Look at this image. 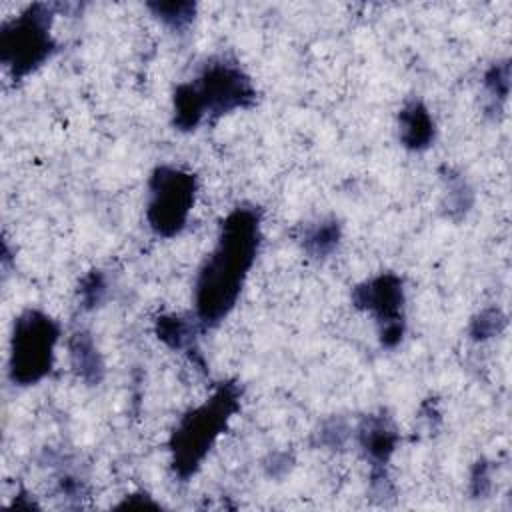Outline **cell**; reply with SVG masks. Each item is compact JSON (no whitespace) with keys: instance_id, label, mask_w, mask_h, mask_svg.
<instances>
[{"instance_id":"8fae6325","label":"cell","mask_w":512,"mask_h":512,"mask_svg":"<svg viewBox=\"0 0 512 512\" xmlns=\"http://www.w3.org/2000/svg\"><path fill=\"white\" fill-rule=\"evenodd\" d=\"M340 238V228L336 222H320L316 224L304 238V248L314 256L328 254Z\"/></svg>"},{"instance_id":"52a82bcc","label":"cell","mask_w":512,"mask_h":512,"mask_svg":"<svg viewBox=\"0 0 512 512\" xmlns=\"http://www.w3.org/2000/svg\"><path fill=\"white\" fill-rule=\"evenodd\" d=\"M354 300L360 308L370 310L380 324L382 344L394 346L404 332L402 280L394 274H382L354 290Z\"/></svg>"},{"instance_id":"7c38bea8","label":"cell","mask_w":512,"mask_h":512,"mask_svg":"<svg viewBox=\"0 0 512 512\" xmlns=\"http://www.w3.org/2000/svg\"><path fill=\"white\" fill-rule=\"evenodd\" d=\"M158 334L172 348H182L190 336V326L180 318H160Z\"/></svg>"},{"instance_id":"4fadbf2b","label":"cell","mask_w":512,"mask_h":512,"mask_svg":"<svg viewBox=\"0 0 512 512\" xmlns=\"http://www.w3.org/2000/svg\"><path fill=\"white\" fill-rule=\"evenodd\" d=\"M158 14V18H162L166 24L174 26V28H182L186 26L190 20H192V12H194V6L192 4H154L152 6Z\"/></svg>"},{"instance_id":"30bf717a","label":"cell","mask_w":512,"mask_h":512,"mask_svg":"<svg viewBox=\"0 0 512 512\" xmlns=\"http://www.w3.org/2000/svg\"><path fill=\"white\" fill-rule=\"evenodd\" d=\"M394 442H396V434L382 422L376 420L372 422L364 432H362V444L368 450V454L372 458H376L378 462H384L390 452L394 450Z\"/></svg>"},{"instance_id":"6da1fadb","label":"cell","mask_w":512,"mask_h":512,"mask_svg":"<svg viewBox=\"0 0 512 512\" xmlns=\"http://www.w3.org/2000/svg\"><path fill=\"white\" fill-rule=\"evenodd\" d=\"M260 244V214L254 208L232 210L220 228L218 242L196 280V316L208 328L234 308Z\"/></svg>"},{"instance_id":"7a4b0ae2","label":"cell","mask_w":512,"mask_h":512,"mask_svg":"<svg viewBox=\"0 0 512 512\" xmlns=\"http://www.w3.org/2000/svg\"><path fill=\"white\" fill-rule=\"evenodd\" d=\"M238 408V388L222 384L210 400L192 408L176 426L170 450L172 468L180 478L192 476Z\"/></svg>"},{"instance_id":"9c48e42d","label":"cell","mask_w":512,"mask_h":512,"mask_svg":"<svg viewBox=\"0 0 512 512\" xmlns=\"http://www.w3.org/2000/svg\"><path fill=\"white\" fill-rule=\"evenodd\" d=\"M72 358H74V366L78 368L80 376L90 380V382H98L100 380V370H102V364L98 360V354H96V348L90 340V336L86 334H76L72 344Z\"/></svg>"},{"instance_id":"5b68a950","label":"cell","mask_w":512,"mask_h":512,"mask_svg":"<svg viewBox=\"0 0 512 512\" xmlns=\"http://www.w3.org/2000/svg\"><path fill=\"white\" fill-rule=\"evenodd\" d=\"M196 178L184 170L160 166L150 178V200L146 218L160 236L178 234L192 210Z\"/></svg>"},{"instance_id":"5bb4252c","label":"cell","mask_w":512,"mask_h":512,"mask_svg":"<svg viewBox=\"0 0 512 512\" xmlns=\"http://www.w3.org/2000/svg\"><path fill=\"white\" fill-rule=\"evenodd\" d=\"M102 290H104V282H102V278H100L98 274H92V276L84 282V288H82V294H84L86 304H88V306L96 304V302H98V296H100V292H102Z\"/></svg>"},{"instance_id":"ba28073f","label":"cell","mask_w":512,"mask_h":512,"mask_svg":"<svg viewBox=\"0 0 512 512\" xmlns=\"http://www.w3.org/2000/svg\"><path fill=\"white\" fill-rule=\"evenodd\" d=\"M400 130L402 142L412 150L426 148L434 138V122L420 102H412L400 112Z\"/></svg>"},{"instance_id":"277c9868","label":"cell","mask_w":512,"mask_h":512,"mask_svg":"<svg viewBox=\"0 0 512 512\" xmlns=\"http://www.w3.org/2000/svg\"><path fill=\"white\" fill-rule=\"evenodd\" d=\"M50 20V10L34 6L4 26L0 34V58L14 78H22L48 58L54 46Z\"/></svg>"},{"instance_id":"3957f363","label":"cell","mask_w":512,"mask_h":512,"mask_svg":"<svg viewBox=\"0 0 512 512\" xmlns=\"http://www.w3.org/2000/svg\"><path fill=\"white\" fill-rule=\"evenodd\" d=\"M56 340L58 326L50 316L38 310L24 312L12 332L10 378L22 386L42 380L52 368Z\"/></svg>"},{"instance_id":"8992f818","label":"cell","mask_w":512,"mask_h":512,"mask_svg":"<svg viewBox=\"0 0 512 512\" xmlns=\"http://www.w3.org/2000/svg\"><path fill=\"white\" fill-rule=\"evenodd\" d=\"M202 114H226L244 108L254 100V88L248 76L226 60L210 62L202 74L190 82Z\"/></svg>"}]
</instances>
